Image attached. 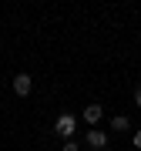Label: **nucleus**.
Segmentation results:
<instances>
[{
	"label": "nucleus",
	"mask_w": 141,
	"mask_h": 151,
	"mask_svg": "<svg viewBox=\"0 0 141 151\" xmlns=\"http://www.w3.org/2000/svg\"><path fill=\"white\" fill-rule=\"evenodd\" d=\"M74 128H77V118H74V114H60V118L54 121V131H57V134L64 138V141H70Z\"/></svg>",
	"instance_id": "obj_1"
},
{
	"label": "nucleus",
	"mask_w": 141,
	"mask_h": 151,
	"mask_svg": "<svg viewBox=\"0 0 141 151\" xmlns=\"http://www.w3.org/2000/svg\"><path fill=\"white\" fill-rule=\"evenodd\" d=\"M30 87H34V77H30V74H17V77H14V94H17V97H27Z\"/></svg>",
	"instance_id": "obj_2"
},
{
	"label": "nucleus",
	"mask_w": 141,
	"mask_h": 151,
	"mask_svg": "<svg viewBox=\"0 0 141 151\" xmlns=\"http://www.w3.org/2000/svg\"><path fill=\"white\" fill-rule=\"evenodd\" d=\"M101 118H104V108H101V104H87V108H84V121H87V124H94V128H98Z\"/></svg>",
	"instance_id": "obj_3"
},
{
	"label": "nucleus",
	"mask_w": 141,
	"mask_h": 151,
	"mask_svg": "<svg viewBox=\"0 0 141 151\" xmlns=\"http://www.w3.org/2000/svg\"><path fill=\"white\" fill-rule=\"evenodd\" d=\"M87 145H91V148H108V134L98 131V128H91V131H87Z\"/></svg>",
	"instance_id": "obj_4"
},
{
	"label": "nucleus",
	"mask_w": 141,
	"mask_h": 151,
	"mask_svg": "<svg viewBox=\"0 0 141 151\" xmlns=\"http://www.w3.org/2000/svg\"><path fill=\"white\" fill-rule=\"evenodd\" d=\"M111 128L114 131H128L131 128V118H128V114H114V118H111Z\"/></svg>",
	"instance_id": "obj_5"
},
{
	"label": "nucleus",
	"mask_w": 141,
	"mask_h": 151,
	"mask_svg": "<svg viewBox=\"0 0 141 151\" xmlns=\"http://www.w3.org/2000/svg\"><path fill=\"white\" fill-rule=\"evenodd\" d=\"M64 151H77V141L70 138V141H64Z\"/></svg>",
	"instance_id": "obj_6"
},
{
	"label": "nucleus",
	"mask_w": 141,
	"mask_h": 151,
	"mask_svg": "<svg viewBox=\"0 0 141 151\" xmlns=\"http://www.w3.org/2000/svg\"><path fill=\"white\" fill-rule=\"evenodd\" d=\"M135 148H141V131H135Z\"/></svg>",
	"instance_id": "obj_7"
},
{
	"label": "nucleus",
	"mask_w": 141,
	"mask_h": 151,
	"mask_svg": "<svg viewBox=\"0 0 141 151\" xmlns=\"http://www.w3.org/2000/svg\"><path fill=\"white\" fill-rule=\"evenodd\" d=\"M135 101H138V108H141V91H138V94H135Z\"/></svg>",
	"instance_id": "obj_8"
}]
</instances>
